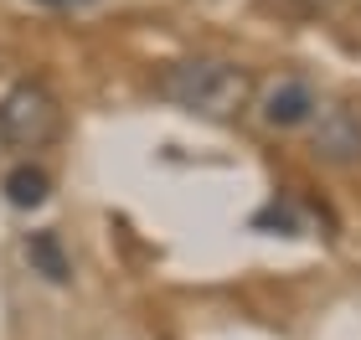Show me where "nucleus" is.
<instances>
[{"label": "nucleus", "mask_w": 361, "mask_h": 340, "mask_svg": "<svg viewBox=\"0 0 361 340\" xmlns=\"http://www.w3.org/2000/svg\"><path fill=\"white\" fill-rule=\"evenodd\" d=\"M155 88H160V99H171L176 108L196 113V119H233L253 99V77L243 68H233V62H222V57L171 62Z\"/></svg>", "instance_id": "1"}, {"label": "nucleus", "mask_w": 361, "mask_h": 340, "mask_svg": "<svg viewBox=\"0 0 361 340\" xmlns=\"http://www.w3.org/2000/svg\"><path fill=\"white\" fill-rule=\"evenodd\" d=\"M62 129V108L52 99V88L37 77H21L0 93V139L6 150H42L52 144Z\"/></svg>", "instance_id": "2"}, {"label": "nucleus", "mask_w": 361, "mask_h": 340, "mask_svg": "<svg viewBox=\"0 0 361 340\" xmlns=\"http://www.w3.org/2000/svg\"><path fill=\"white\" fill-rule=\"evenodd\" d=\"M315 155L336 160V165H351L361 160V113L351 103H331L315 124Z\"/></svg>", "instance_id": "3"}, {"label": "nucleus", "mask_w": 361, "mask_h": 340, "mask_svg": "<svg viewBox=\"0 0 361 340\" xmlns=\"http://www.w3.org/2000/svg\"><path fill=\"white\" fill-rule=\"evenodd\" d=\"M310 113H315V93H310L300 77H284L269 99H264V119L279 124V129H294V124H305Z\"/></svg>", "instance_id": "4"}, {"label": "nucleus", "mask_w": 361, "mask_h": 340, "mask_svg": "<svg viewBox=\"0 0 361 340\" xmlns=\"http://www.w3.org/2000/svg\"><path fill=\"white\" fill-rule=\"evenodd\" d=\"M26 263L37 268L47 284H68V273H73V263H68V253H62V237H57V232H31V237H26Z\"/></svg>", "instance_id": "5"}, {"label": "nucleus", "mask_w": 361, "mask_h": 340, "mask_svg": "<svg viewBox=\"0 0 361 340\" xmlns=\"http://www.w3.org/2000/svg\"><path fill=\"white\" fill-rule=\"evenodd\" d=\"M47 191H52V181H47L42 165H16V170L6 175V201L21 206V212H26V206H42Z\"/></svg>", "instance_id": "6"}, {"label": "nucleus", "mask_w": 361, "mask_h": 340, "mask_svg": "<svg viewBox=\"0 0 361 340\" xmlns=\"http://www.w3.org/2000/svg\"><path fill=\"white\" fill-rule=\"evenodd\" d=\"M37 6H52V11H78V6H93V0H37Z\"/></svg>", "instance_id": "7"}, {"label": "nucleus", "mask_w": 361, "mask_h": 340, "mask_svg": "<svg viewBox=\"0 0 361 340\" xmlns=\"http://www.w3.org/2000/svg\"><path fill=\"white\" fill-rule=\"evenodd\" d=\"M0 155H6V139H0Z\"/></svg>", "instance_id": "8"}]
</instances>
